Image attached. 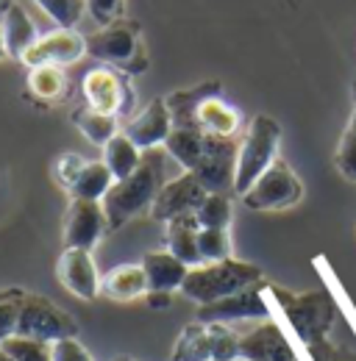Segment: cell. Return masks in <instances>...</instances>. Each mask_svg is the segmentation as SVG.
<instances>
[{"label":"cell","instance_id":"obj_27","mask_svg":"<svg viewBox=\"0 0 356 361\" xmlns=\"http://www.w3.org/2000/svg\"><path fill=\"white\" fill-rule=\"evenodd\" d=\"M173 361H212V331L206 322H192L178 336Z\"/></svg>","mask_w":356,"mask_h":361},{"label":"cell","instance_id":"obj_41","mask_svg":"<svg viewBox=\"0 0 356 361\" xmlns=\"http://www.w3.org/2000/svg\"><path fill=\"white\" fill-rule=\"evenodd\" d=\"M345 131L356 136V109H354V114H351V123H348V128H345Z\"/></svg>","mask_w":356,"mask_h":361},{"label":"cell","instance_id":"obj_38","mask_svg":"<svg viewBox=\"0 0 356 361\" xmlns=\"http://www.w3.org/2000/svg\"><path fill=\"white\" fill-rule=\"evenodd\" d=\"M50 350H53V361H92L87 353V348H84L76 336L50 345Z\"/></svg>","mask_w":356,"mask_h":361},{"label":"cell","instance_id":"obj_39","mask_svg":"<svg viewBox=\"0 0 356 361\" xmlns=\"http://www.w3.org/2000/svg\"><path fill=\"white\" fill-rule=\"evenodd\" d=\"M145 303H148L150 309H156V312L170 309V303H173V292H148V295H145Z\"/></svg>","mask_w":356,"mask_h":361},{"label":"cell","instance_id":"obj_35","mask_svg":"<svg viewBox=\"0 0 356 361\" xmlns=\"http://www.w3.org/2000/svg\"><path fill=\"white\" fill-rule=\"evenodd\" d=\"M84 164H87V159H84V156L70 153V150H67V153H61V156L56 159V164H53L59 183H61L64 189H70V183L78 178V173L84 170Z\"/></svg>","mask_w":356,"mask_h":361},{"label":"cell","instance_id":"obj_30","mask_svg":"<svg viewBox=\"0 0 356 361\" xmlns=\"http://www.w3.org/2000/svg\"><path fill=\"white\" fill-rule=\"evenodd\" d=\"M23 300H25V292L23 289H3L0 292V345L6 339L17 336Z\"/></svg>","mask_w":356,"mask_h":361},{"label":"cell","instance_id":"obj_1","mask_svg":"<svg viewBox=\"0 0 356 361\" xmlns=\"http://www.w3.org/2000/svg\"><path fill=\"white\" fill-rule=\"evenodd\" d=\"M165 156L159 150H145L142 164L134 170L129 178L114 180V186L106 192V197L100 200L103 214H106V226L109 233L120 231L129 220H134L142 212H150L159 189L165 186Z\"/></svg>","mask_w":356,"mask_h":361},{"label":"cell","instance_id":"obj_31","mask_svg":"<svg viewBox=\"0 0 356 361\" xmlns=\"http://www.w3.org/2000/svg\"><path fill=\"white\" fill-rule=\"evenodd\" d=\"M198 250L203 264L231 259V236L228 228H201L198 231Z\"/></svg>","mask_w":356,"mask_h":361},{"label":"cell","instance_id":"obj_13","mask_svg":"<svg viewBox=\"0 0 356 361\" xmlns=\"http://www.w3.org/2000/svg\"><path fill=\"white\" fill-rule=\"evenodd\" d=\"M56 278L78 300L92 303L100 295V275H97V267H95L92 250L64 247L61 256H59V262H56Z\"/></svg>","mask_w":356,"mask_h":361},{"label":"cell","instance_id":"obj_19","mask_svg":"<svg viewBox=\"0 0 356 361\" xmlns=\"http://www.w3.org/2000/svg\"><path fill=\"white\" fill-rule=\"evenodd\" d=\"M195 126L203 131V134L212 136H237L239 126H242V117L234 106H228L220 94H209L198 103L195 109Z\"/></svg>","mask_w":356,"mask_h":361},{"label":"cell","instance_id":"obj_45","mask_svg":"<svg viewBox=\"0 0 356 361\" xmlns=\"http://www.w3.org/2000/svg\"><path fill=\"white\" fill-rule=\"evenodd\" d=\"M234 361H251V359H242V356H237V359H234Z\"/></svg>","mask_w":356,"mask_h":361},{"label":"cell","instance_id":"obj_46","mask_svg":"<svg viewBox=\"0 0 356 361\" xmlns=\"http://www.w3.org/2000/svg\"><path fill=\"white\" fill-rule=\"evenodd\" d=\"M354 97H356V84H354Z\"/></svg>","mask_w":356,"mask_h":361},{"label":"cell","instance_id":"obj_14","mask_svg":"<svg viewBox=\"0 0 356 361\" xmlns=\"http://www.w3.org/2000/svg\"><path fill=\"white\" fill-rule=\"evenodd\" d=\"M106 231H109L106 214H103V206L97 200H76V197H70V206L64 212V231H61L64 247L92 250Z\"/></svg>","mask_w":356,"mask_h":361},{"label":"cell","instance_id":"obj_44","mask_svg":"<svg viewBox=\"0 0 356 361\" xmlns=\"http://www.w3.org/2000/svg\"><path fill=\"white\" fill-rule=\"evenodd\" d=\"M0 361H14V359H11V356H8V353H6L3 348H0Z\"/></svg>","mask_w":356,"mask_h":361},{"label":"cell","instance_id":"obj_25","mask_svg":"<svg viewBox=\"0 0 356 361\" xmlns=\"http://www.w3.org/2000/svg\"><path fill=\"white\" fill-rule=\"evenodd\" d=\"M103 161H106V167L112 170L114 180H123V178H129L134 170L142 164V150L120 131L114 139L106 142V147H103Z\"/></svg>","mask_w":356,"mask_h":361},{"label":"cell","instance_id":"obj_18","mask_svg":"<svg viewBox=\"0 0 356 361\" xmlns=\"http://www.w3.org/2000/svg\"><path fill=\"white\" fill-rule=\"evenodd\" d=\"M139 264L148 275V292H176L189 272V267L170 250H150Z\"/></svg>","mask_w":356,"mask_h":361},{"label":"cell","instance_id":"obj_40","mask_svg":"<svg viewBox=\"0 0 356 361\" xmlns=\"http://www.w3.org/2000/svg\"><path fill=\"white\" fill-rule=\"evenodd\" d=\"M8 53H6V42H3V25H0V61L6 59Z\"/></svg>","mask_w":356,"mask_h":361},{"label":"cell","instance_id":"obj_36","mask_svg":"<svg viewBox=\"0 0 356 361\" xmlns=\"http://www.w3.org/2000/svg\"><path fill=\"white\" fill-rule=\"evenodd\" d=\"M123 3H126V0H87V11L95 23L109 25V23L120 20V14H123Z\"/></svg>","mask_w":356,"mask_h":361},{"label":"cell","instance_id":"obj_32","mask_svg":"<svg viewBox=\"0 0 356 361\" xmlns=\"http://www.w3.org/2000/svg\"><path fill=\"white\" fill-rule=\"evenodd\" d=\"M37 3L59 28H76L87 8V0H37Z\"/></svg>","mask_w":356,"mask_h":361},{"label":"cell","instance_id":"obj_5","mask_svg":"<svg viewBox=\"0 0 356 361\" xmlns=\"http://www.w3.org/2000/svg\"><path fill=\"white\" fill-rule=\"evenodd\" d=\"M278 147H281V126L267 114H256L248 123L245 134L239 139V147H237L234 195L242 197L262 178V173L278 159Z\"/></svg>","mask_w":356,"mask_h":361},{"label":"cell","instance_id":"obj_48","mask_svg":"<svg viewBox=\"0 0 356 361\" xmlns=\"http://www.w3.org/2000/svg\"><path fill=\"white\" fill-rule=\"evenodd\" d=\"M170 361H173V359H170Z\"/></svg>","mask_w":356,"mask_h":361},{"label":"cell","instance_id":"obj_23","mask_svg":"<svg viewBox=\"0 0 356 361\" xmlns=\"http://www.w3.org/2000/svg\"><path fill=\"white\" fill-rule=\"evenodd\" d=\"M203 145H206V134L201 128H184V126H173V131L165 142V150L176 159L184 170H195L201 156H203Z\"/></svg>","mask_w":356,"mask_h":361},{"label":"cell","instance_id":"obj_15","mask_svg":"<svg viewBox=\"0 0 356 361\" xmlns=\"http://www.w3.org/2000/svg\"><path fill=\"white\" fill-rule=\"evenodd\" d=\"M239 345V356L251 361H298L292 342L287 339V334L278 328V322L262 319L259 325H254L251 331L239 334L237 339Z\"/></svg>","mask_w":356,"mask_h":361},{"label":"cell","instance_id":"obj_29","mask_svg":"<svg viewBox=\"0 0 356 361\" xmlns=\"http://www.w3.org/2000/svg\"><path fill=\"white\" fill-rule=\"evenodd\" d=\"M201 228H228L231 226V195L209 192L195 212Z\"/></svg>","mask_w":356,"mask_h":361},{"label":"cell","instance_id":"obj_28","mask_svg":"<svg viewBox=\"0 0 356 361\" xmlns=\"http://www.w3.org/2000/svg\"><path fill=\"white\" fill-rule=\"evenodd\" d=\"M73 126L97 147H106L109 139H114V136L120 134L117 131V117L100 114V111L89 109V106H81V109L73 111Z\"/></svg>","mask_w":356,"mask_h":361},{"label":"cell","instance_id":"obj_24","mask_svg":"<svg viewBox=\"0 0 356 361\" xmlns=\"http://www.w3.org/2000/svg\"><path fill=\"white\" fill-rule=\"evenodd\" d=\"M114 186V176L106 167V161H87L84 170L78 173V178L70 183V197L76 200H103L106 192Z\"/></svg>","mask_w":356,"mask_h":361},{"label":"cell","instance_id":"obj_10","mask_svg":"<svg viewBox=\"0 0 356 361\" xmlns=\"http://www.w3.org/2000/svg\"><path fill=\"white\" fill-rule=\"evenodd\" d=\"M237 147H239V142L234 136L206 134L203 156H201L198 167L192 170L198 176V180L206 186V192H218V195H231L234 192Z\"/></svg>","mask_w":356,"mask_h":361},{"label":"cell","instance_id":"obj_8","mask_svg":"<svg viewBox=\"0 0 356 361\" xmlns=\"http://www.w3.org/2000/svg\"><path fill=\"white\" fill-rule=\"evenodd\" d=\"M76 331H78V325L67 312L53 306L42 295H28L25 292L23 312H20V328H17L20 336L37 339L44 345H56L61 339H73Z\"/></svg>","mask_w":356,"mask_h":361},{"label":"cell","instance_id":"obj_43","mask_svg":"<svg viewBox=\"0 0 356 361\" xmlns=\"http://www.w3.org/2000/svg\"><path fill=\"white\" fill-rule=\"evenodd\" d=\"M109 361H136V359H131V356H112Z\"/></svg>","mask_w":356,"mask_h":361},{"label":"cell","instance_id":"obj_22","mask_svg":"<svg viewBox=\"0 0 356 361\" xmlns=\"http://www.w3.org/2000/svg\"><path fill=\"white\" fill-rule=\"evenodd\" d=\"M25 87H28V94L40 103H59V100H64V94L70 90V78H67L64 67L40 64V67H28Z\"/></svg>","mask_w":356,"mask_h":361},{"label":"cell","instance_id":"obj_42","mask_svg":"<svg viewBox=\"0 0 356 361\" xmlns=\"http://www.w3.org/2000/svg\"><path fill=\"white\" fill-rule=\"evenodd\" d=\"M11 3H14V0H0V17L8 11V6H11Z\"/></svg>","mask_w":356,"mask_h":361},{"label":"cell","instance_id":"obj_37","mask_svg":"<svg viewBox=\"0 0 356 361\" xmlns=\"http://www.w3.org/2000/svg\"><path fill=\"white\" fill-rule=\"evenodd\" d=\"M307 356H309L312 361H356V353L331 345L328 339H320V342L309 345V348H307Z\"/></svg>","mask_w":356,"mask_h":361},{"label":"cell","instance_id":"obj_17","mask_svg":"<svg viewBox=\"0 0 356 361\" xmlns=\"http://www.w3.org/2000/svg\"><path fill=\"white\" fill-rule=\"evenodd\" d=\"M100 295L114 303H131L148 295V275L142 264H117L100 278Z\"/></svg>","mask_w":356,"mask_h":361},{"label":"cell","instance_id":"obj_20","mask_svg":"<svg viewBox=\"0 0 356 361\" xmlns=\"http://www.w3.org/2000/svg\"><path fill=\"white\" fill-rule=\"evenodd\" d=\"M167 231H165V242H167V250L181 259L186 267H198L203 264L201 259V250H198V231H201V223L195 214H181L176 220L165 223Z\"/></svg>","mask_w":356,"mask_h":361},{"label":"cell","instance_id":"obj_21","mask_svg":"<svg viewBox=\"0 0 356 361\" xmlns=\"http://www.w3.org/2000/svg\"><path fill=\"white\" fill-rule=\"evenodd\" d=\"M3 25V42H6V53L14 59H23V53L40 39L37 25L31 23V17L25 14V8L20 3H11L8 11L0 17Z\"/></svg>","mask_w":356,"mask_h":361},{"label":"cell","instance_id":"obj_3","mask_svg":"<svg viewBox=\"0 0 356 361\" xmlns=\"http://www.w3.org/2000/svg\"><path fill=\"white\" fill-rule=\"evenodd\" d=\"M254 283H262V270L251 262H239V259H222V262H209V264H198L189 267L184 283H181V295L198 306L222 300L234 292H242Z\"/></svg>","mask_w":356,"mask_h":361},{"label":"cell","instance_id":"obj_6","mask_svg":"<svg viewBox=\"0 0 356 361\" xmlns=\"http://www.w3.org/2000/svg\"><path fill=\"white\" fill-rule=\"evenodd\" d=\"M304 197V183L292 173V167L278 156L245 195L242 203L254 212H281L292 209Z\"/></svg>","mask_w":356,"mask_h":361},{"label":"cell","instance_id":"obj_11","mask_svg":"<svg viewBox=\"0 0 356 361\" xmlns=\"http://www.w3.org/2000/svg\"><path fill=\"white\" fill-rule=\"evenodd\" d=\"M206 195L209 192L198 180V176L184 170L178 178L165 180V186L159 189V195H156V200L150 206V217L159 220V223H170L181 214H195Z\"/></svg>","mask_w":356,"mask_h":361},{"label":"cell","instance_id":"obj_2","mask_svg":"<svg viewBox=\"0 0 356 361\" xmlns=\"http://www.w3.org/2000/svg\"><path fill=\"white\" fill-rule=\"evenodd\" d=\"M267 295L278 303L292 336L304 348H309L320 339H328V331H331L334 317H337V303L326 289L295 295V292H287V289L267 283Z\"/></svg>","mask_w":356,"mask_h":361},{"label":"cell","instance_id":"obj_26","mask_svg":"<svg viewBox=\"0 0 356 361\" xmlns=\"http://www.w3.org/2000/svg\"><path fill=\"white\" fill-rule=\"evenodd\" d=\"M209 94H220V84L212 81V84H201L195 90H184V92H173L167 100V109L173 114V126H184V128H198L195 126V109L203 97Z\"/></svg>","mask_w":356,"mask_h":361},{"label":"cell","instance_id":"obj_4","mask_svg":"<svg viewBox=\"0 0 356 361\" xmlns=\"http://www.w3.org/2000/svg\"><path fill=\"white\" fill-rule=\"evenodd\" d=\"M87 56L100 64L117 67L126 75H139L148 70V53L142 45V25L136 20H114L87 37Z\"/></svg>","mask_w":356,"mask_h":361},{"label":"cell","instance_id":"obj_33","mask_svg":"<svg viewBox=\"0 0 356 361\" xmlns=\"http://www.w3.org/2000/svg\"><path fill=\"white\" fill-rule=\"evenodd\" d=\"M0 348L14 361H53L50 345L37 342V339H28V336H20V334L11 336V339H6Z\"/></svg>","mask_w":356,"mask_h":361},{"label":"cell","instance_id":"obj_34","mask_svg":"<svg viewBox=\"0 0 356 361\" xmlns=\"http://www.w3.org/2000/svg\"><path fill=\"white\" fill-rule=\"evenodd\" d=\"M334 164L337 170L345 176L348 180H356V136L354 134H343L340 145H337V153H334Z\"/></svg>","mask_w":356,"mask_h":361},{"label":"cell","instance_id":"obj_12","mask_svg":"<svg viewBox=\"0 0 356 361\" xmlns=\"http://www.w3.org/2000/svg\"><path fill=\"white\" fill-rule=\"evenodd\" d=\"M87 56V37H81L73 28H59L40 37L34 45L23 53L25 67H40V64H56V67H70Z\"/></svg>","mask_w":356,"mask_h":361},{"label":"cell","instance_id":"obj_7","mask_svg":"<svg viewBox=\"0 0 356 361\" xmlns=\"http://www.w3.org/2000/svg\"><path fill=\"white\" fill-rule=\"evenodd\" d=\"M81 92L89 109L100 111V114H112V117H129L134 109V90L129 84V75L117 67L100 64L87 70Z\"/></svg>","mask_w":356,"mask_h":361},{"label":"cell","instance_id":"obj_47","mask_svg":"<svg viewBox=\"0 0 356 361\" xmlns=\"http://www.w3.org/2000/svg\"><path fill=\"white\" fill-rule=\"evenodd\" d=\"M298 361H301V359H298Z\"/></svg>","mask_w":356,"mask_h":361},{"label":"cell","instance_id":"obj_16","mask_svg":"<svg viewBox=\"0 0 356 361\" xmlns=\"http://www.w3.org/2000/svg\"><path fill=\"white\" fill-rule=\"evenodd\" d=\"M173 131V114L167 109L165 97L150 100L139 114H134L126 123L123 134L131 139L139 150H156L167 142V136Z\"/></svg>","mask_w":356,"mask_h":361},{"label":"cell","instance_id":"obj_9","mask_svg":"<svg viewBox=\"0 0 356 361\" xmlns=\"http://www.w3.org/2000/svg\"><path fill=\"white\" fill-rule=\"evenodd\" d=\"M198 322H220V325H234L242 319H270V295L267 283H254L242 292H234L222 300L198 306Z\"/></svg>","mask_w":356,"mask_h":361}]
</instances>
